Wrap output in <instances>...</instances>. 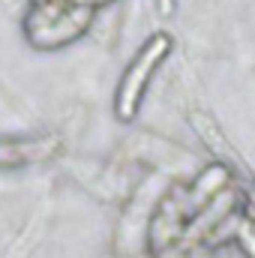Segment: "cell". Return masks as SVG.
I'll list each match as a JSON object with an SVG mask.
<instances>
[{
	"mask_svg": "<svg viewBox=\"0 0 255 258\" xmlns=\"http://www.w3.org/2000/svg\"><path fill=\"white\" fill-rule=\"evenodd\" d=\"M165 48H168V39H165V36H153V39L147 42V48L135 57V63L129 66L126 78H123V84H120V96H117V105H120V114H123V117L132 114V108H135V102H138V96H141V90H144L150 72H153V66L162 60V51H165Z\"/></svg>",
	"mask_w": 255,
	"mask_h": 258,
	"instance_id": "1",
	"label": "cell"
}]
</instances>
